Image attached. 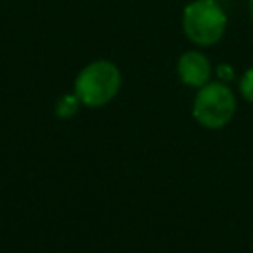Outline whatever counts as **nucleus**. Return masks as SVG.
<instances>
[{"instance_id": "1", "label": "nucleus", "mask_w": 253, "mask_h": 253, "mask_svg": "<svg viewBox=\"0 0 253 253\" xmlns=\"http://www.w3.org/2000/svg\"><path fill=\"white\" fill-rule=\"evenodd\" d=\"M121 87V71L111 61H93L75 79V95L87 107L107 105Z\"/></svg>"}, {"instance_id": "4", "label": "nucleus", "mask_w": 253, "mask_h": 253, "mask_svg": "<svg viewBox=\"0 0 253 253\" xmlns=\"http://www.w3.org/2000/svg\"><path fill=\"white\" fill-rule=\"evenodd\" d=\"M178 75L186 85L192 87H204L210 81L211 65L208 57L200 51H186L178 59Z\"/></svg>"}, {"instance_id": "3", "label": "nucleus", "mask_w": 253, "mask_h": 253, "mask_svg": "<svg viewBox=\"0 0 253 253\" xmlns=\"http://www.w3.org/2000/svg\"><path fill=\"white\" fill-rule=\"evenodd\" d=\"M235 113V97L231 89L223 83H206L200 87L192 115L206 128L225 126Z\"/></svg>"}, {"instance_id": "7", "label": "nucleus", "mask_w": 253, "mask_h": 253, "mask_svg": "<svg viewBox=\"0 0 253 253\" xmlns=\"http://www.w3.org/2000/svg\"><path fill=\"white\" fill-rule=\"evenodd\" d=\"M217 73H219V77H223V79H231V67H227V65H219L217 67Z\"/></svg>"}, {"instance_id": "5", "label": "nucleus", "mask_w": 253, "mask_h": 253, "mask_svg": "<svg viewBox=\"0 0 253 253\" xmlns=\"http://www.w3.org/2000/svg\"><path fill=\"white\" fill-rule=\"evenodd\" d=\"M77 103H81L77 99V95H65V97H61L59 103H57V115L59 117H71L77 111Z\"/></svg>"}, {"instance_id": "6", "label": "nucleus", "mask_w": 253, "mask_h": 253, "mask_svg": "<svg viewBox=\"0 0 253 253\" xmlns=\"http://www.w3.org/2000/svg\"><path fill=\"white\" fill-rule=\"evenodd\" d=\"M239 89H241V95L253 103V67L245 71V75L241 77V83H239Z\"/></svg>"}, {"instance_id": "8", "label": "nucleus", "mask_w": 253, "mask_h": 253, "mask_svg": "<svg viewBox=\"0 0 253 253\" xmlns=\"http://www.w3.org/2000/svg\"><path fill=\"white\" fill-rule=\"evenodd\" d=\"M249 8H251V16H253V0H249Z\"/></svg>"}, {"instance_id": "2", "label": "nucleus", "mask_w": 253, "mask_h": 253, "mask_svg": "<svg viewBox=\"0 0 253 253\" xmlns=\"http://www.w3.org/2000/svg\"><path fill=\"white\" fill-rule=\"evenodd\" d=\"M225 12L215 0H194L182 14V28L198 45H211L219 42L225 32Z\"/></svg>"}]
</instances>
